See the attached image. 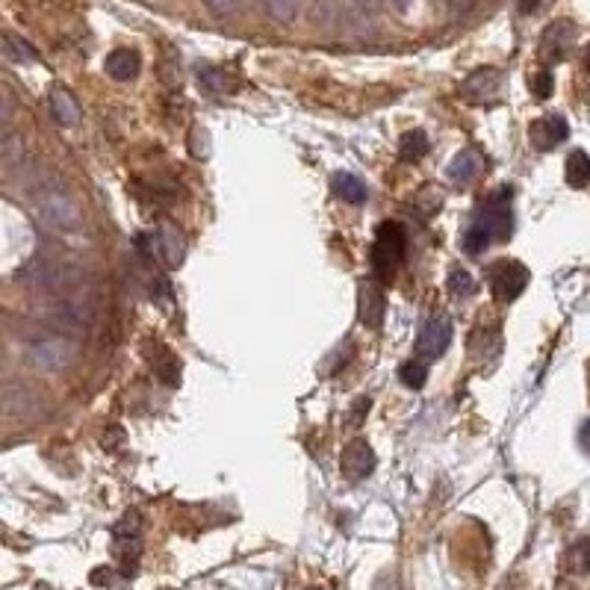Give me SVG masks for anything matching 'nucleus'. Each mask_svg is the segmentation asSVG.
Here are the masks:
<instances>
[{
  "label": "nucleus",
  "instance_id": "1",
  "mask_svg": "<svg viewBox=\"0 0 590 590\" xmlns=\"http://www.w3.org/2000/svg\"><path fill=\"white\" fill-rule=\"evenodd\" d=\"M404 245H408V236H404V227L399 222H381L378 225L375 245H372V272L381 284H390V280L395 278V272L402 269Z\"/></svg>",
  "mask_w": 590,
  "mask_h": 590
},
{
  "label": "nucleus",
  "instance_id": "2",
  "mask_svg": "<svg viewBox=\"0 0 590 590\" xmlns=\"http://www.w3.org/2000/svg\"><path fill=\"white\" fill-rule=\"evenodd\" d=\"M136 249L142 257L157 260L165 269H178L183 257H187V240L174 225H160L151 234H139Z\"/></svg>",
  "mask_w": 590,
  "mask_h": 590
},
{
  "label": "nucleus",
  "instance_id": "3",
  "mask_svg": "<svg viewBox=\"0 0 590 590\" xmlns=\"http://www.w3.org/2000/svg\"><path fill=\"white\" fill-rule=\"evenodd\" d=\"M472 227L490 236V242H505L514 234V210H510V189H499L479 204L472 216Z\"/></svg>",
  "mask_w": 590,
  "mask_h": 590
},
{
  "label": "nucleus",
  "instance_id": "4",
  "mask_svg": "<svg viewBox=\"0 0 590 590\" xmlns=\"http://www.w3.org/2000/svg\"><path fill=\"white\" fill-rule=\"evenodd\" d=\"M487 284H490L493 298H499V302H514V298H519V293L528 287L525 263L496 260L493 266H487Z\"/></svg>",
  "mask_w": 590,
  "mask_h": 590
},
{
  "label": "nucleus",
  "instance_id": "5",
  "mask_svg": "<svg viewBox=\"0 0 590 590\" xmlns=\"http://www.w3.org/2000/svg\"><path fill=\"white\" fill-rule=\"evenodd\" d=\"M27 357L42 372H63L65 366L74 364L77 349L72 340H39L30 346Z\"/></svg>",
  "mask_w": 590,
  "mask_h": 590
},
{
  "label": "nucleus",
  "instance_id": "6",
  "mask_svg": "<svg viewBox=\"0 0 590 590\" xmlns=\"http://www.w3.org/2000/svg\"><path fill=\"white\" fill-rule=\"evenodd\" d=\"M461 92L470 103H493L505 92V74L499 68H479L464 80Z\"/></svg>",
  "mask_w": 590,
  "mask_h": 590
},
{
  "label": "nucleus",
  "instance_id": "7",
  "mask_svg": "<svg viewBox=\"0 0 590 590\" xmlns=\"http://www.w3.org/2000/svg\"><path fill=\"white\" fill-rule=\"evenodd\" d=\"M142 357H145V364L154 369V375L160 378L165 387H178L180 384V357L174 355L172 349H165L163 342L145 340L142 342Z\"/></svg>",
  "mask_w": 590,
  "mask_h": 590
},
{
  "label": "nucleus",
  "instance_id": "8",
  "mask_svg": "<svg viewBox=\"0 0 590 590\" xmlns=\"http://www.w3.org/2000/svg\"><path fill=\"white\" fill-rule=\"evenodd\" d=\"M448 342H452V319H446V316H434V319H428L425 328H422L417 351H419L422 360H437V357H443Z\"/></svg>",
  "mask_w": 590,
  "mask_h": 590
},
{
  "label": "nucleus",
  "instance_id": "9",
  "mask_svg": "<svg viewBox=\"0 0 590 590\" xmlns=\"http://www.w3.org/2000/svg\"><path fill=\"white\" fill-rule=\"evenodd\" d=\"M572 42H576V24L570 21H555L549 27L543 30V39H540V57L546 63H563L572 48Z\"/></svg>",
  "mask_w": 590,
  "mask_h": 590
},
{
  "label": "nucleus",
  "instance_id": "10",
  "mask_svg": "<svg viewBox=\"0 0 590 590\" xmlns=\"http://www.w3.org/2000/svg\"><path fill=\"white\" fill-rule=\"evenodd\" d=\"M39 218L48 227H54V231H74L77 222H80L74 201L68 195H59V192H54V195H48L45 201H42V204H39Z\"/></svg>",
  "mask_w": 590,
  "mask_h": 590
},
{
  "label": "nucleus",
  "instance_id": "11",
  "mask_svg": "<svg viewBox=\"0 0 590 590\" xmlns=\"http://www.w3.org/2000/svg\"><path fill=\"white\" fill-rule=\"evenodd\" d=\"M340 464H342V475H346L349 481H364L375 472L378 457H375L372 446H369L366 440H355V443L346 446Z\"/></svg>",
  "mask_w": 590,
  "mask_h": 590
},
{
  "label": "nucleus",
  "instance_id": "12",
  "mask_svg": "<svg viewBox=\"0 0 590 590\" xmlns=\"http://www.w3.org/2000/svg\"><path fill=\"white\" fill-rule=\"evenodd\" d=\"M528 136H532V145L537 151H552V148H558L563 139L570 136V125L567 119L561 116H546V119H537L532 127H528Z\"/></svg>",
  "mask_w": 590,
  "mask_h": 590
},
{
  "label": "nucleus",
  "instance_id": "13",
  "mask_svg": "<svg viewBox=\"0 0 590 590\" xmlns=\"http://www.w3.org/2000/svg\"><path fill=\"white\" fill-rule=\"evenodd\" d=\"M357 313H360V322H364L366 328H378V325H381V319H384V293L378 289V284H369V280L360 284Z\"/></svg>",
  "mask_w": 590,
  "mask_h": 590
},
{
  "label": "nucleus",
  "instance_id": "14",
  "mask_svg": "<svg viewBox=\"0 0 590 590\" xmlns=\"http://www.w3.org/2000/svg\"><path fill=\"white\" fill-rule=\"evenodd\" d=\"M50 116L63 127L80 125V103H77V98L65 86H54V92H50Z\"/></svg>",
  "mask_w": 590,
  "mask_h": 590
},
{
  "label": "nucleus",
  "instance_id": "15",
  "mask_svg": "<svg viewBox=\"0 0 590 590\" xmlns=\"http://www.w3.org/2000/svg\"><path fill=\"white\" fill-rule=\"evenodd\" d=\"M484 169V160L479 151H472V148H466V151H461L455 157L452 163H448V180L455 183V187H466L470 180H475Z\"/></svg>",
  "mask_w": 590,
  "mask_h": 590
},
{
  "label": "nucleus",
  "instance_id": "16",
  "mask_svg": "<svg viewBox=\"0 0 590 590\" xmlns=\"http://www.w3.org/2000/svg\"><path fill=\"white\" fill-rule=\"evenodd\" d=\"M331 189L333 195L342 198L346 204H364V201L369 198V189L366 183L357 178V174H349V172H337L331 178Z\"/></svg>",
  "mask_w": 590,
  "mask_h": 590
},
{
  "label": "nucleus",
  "instance_id": "17",
  "mask_svg": "<svg viewBox=\"0 0 590 590\" xmlns=\"http://www.w3.org/2000/svg\"><path fill=\"white\" fill-rule=\"evenodd\" d=\"M107 74L112 77V80H134V77L139 74V54L130 48H119L112 50V54L107 57Z\"/></svg>",
  "mask_w": 590,
  "mask_h": 590
},
{
  "label": "nucleus",
  "instance_id": "18",
  "mask_svg": "<svg viewBox=\"0 0 590 590\" xmlns=\"http://www.w3.org/2000/svg\"><path fill=\"white\" fill-rule=\"evenodd\" d=\"M563 178L572 189L590 187V157L585 151H572L567 157V165H563Z\"/></svg>",
  "mask_w": 590,
  "mask_h": 590
},
{
  "label": "nucleus",
  "instance_id": "19",
  "mask_svg": "<svg viewBox=\"0 0 590 590\" xmlns=\"http://www.w3.org/2000/svg\"><path fill=\"white\" fill-rule=\"evenodd\" d=\"M198 80L207 92H234L236 89V77L227 72V68H218V65H201Z\"/></svg>",
  "mask_w": 590,
  "mask_h": 590
},
{
  "label": "nucleus",
  "instance_id": "20",
  "mask_svg": "<svg viewBox=\"0 0 590 590\" xmlns=\"http://www.w3.org/2000/svg\"><path fill=\"white\" fill-rule=\"evenodd\" d=\"M4 57L10 59V63H36L39 59L36 48L27 45V42L19 39V36H12V33H6L4 36Z\"/></svg>",
  "mask_w": 590,
  "mask_h": 590
},
{
  "label": "nucleus",
  "instance_id": "21",
  "mask_svg": "<svg viewBox=\"0 0 590 590\" xmlns=\"http://www.w3.org/2000/svg\"><path fill=\"white\" fill-rule=\"evenodd\" d=\"M428 148H431L428 136L422 134V130H410V134L402 136V160L417 163L428 154Z\"/></svg>",
  "mask_w": 590,
  "mask_h": 590
},
{
  "label": "nucleus",
  "instance_id": "22",
  "mask_svg": "<svg viewBox=\"0 0 590 590\" xmlns=\"http://www.w3.org/2000/svg\"><path fill=\"white\" fill-rule=\"evenodd\" d=\"M446 287H448V293L457 295V298H466V295H472L475 289H479V284H475V278H472L466 269H452V272H448Z\"/></svg>",
  "mask_w": 590,
  "mask_h": 590
},
{
  "label": "nucleus",
  "instance_id": "23",
  "mask_svg": "<svg viewBox=\"0 0 590 590\" xmlns=\"http://www.w3.org/2000/svg\"><path fill=\"white\" fill-rule=\"evenodd\" d=\"M399 378L404 387H410V390H419V387H425V378H428V369L422 360H408V364L399 366Z\"/></svg>",
  "mask_w": 590,
  "mask_h": 590
},
{
  "label": "nucleus",
  "instance_id": "24",
  "mask_svg": "<svg viewBox=\"0 0 590 590\" xmlns=\"http://www.w3.org/2000/svg\"><path fill=\"white\" fill-rule=\"evenodd\" d=\"M461 245H464V254H470V257H479V254H484L490 249V236L487 234H481L479 227H466V234H464V240H461Z\"/></svg>",
  "mask_w": 590,
  "mask_h": 590
},
{
  "label": "nucleus",
  "instance_id": "25",
  "mask_svg": "<svg viewBox=\"0 0 590 590\" xmlns=\"http://www.w3.org/2000/svg\"><path fill=\"white\" fill-rule=\"evenodd\" d=\"M567 558H570V567L576 572H590V534L581 537L579 543H572Z\"/></svg>",
  "mask_w": 590,
  "mask_h": 590
},
{
  "label": "nucleus",
  "instance_id": "26",
  "mask_svg": "<svg viewBox=\"0 0 590 590\" xmlns=\"http://www.w3.org/2000/svg\"><path fill=\"white\" fill-rule=\"evenodd\" d=\"M552 92H555V77H552V72H537V74L532 77V95H534V98L546 101V98H552Z\"/></svg>",
  "mask_w": 590,
  "mask_h": 590
},
{
  "label": "nucleus",
  "instance_id": "27",
  "mask_svg": "<svg viewBox=\"0 0 590 590\" xmlns=\"http://www.w3.org/2000/svg\"><path fill=\"white\" fill-rule=\"evenodd\" d=\"M266 4H269V12L275 15L278 21H293L302 0H266Z\"/></svg>",
  "mask_w": 590,
  "mask_h": 590
},
{
  "label": "nucleus",
  "instance_id": "28",
  "mask_svg": "<svg viewBox=\"0 0 590 590\" xmlns=\"http://www.w3.org/2000/svg\"><path fill=\"white\" fill-rule=\"evenodd\" d=\"M151 295H154V302L160 304V307H172V304H174V289H172V284H169V278L157 280L154 289H151Z\"/></svg>",
  "mask_w": 590,
  "mask_h": 590
},
{
  "label": "nucleus",
  "instance_id": "29",
  "mask_svg": "<svg viewBox=\"0 0 590 590\" xmlns=\"http://www.w3.org/2000/svg\"><path fill=\"white\" fill-rule=\"evenodd\" d=\"M351 357V346H349V340L342 342L340 346V355H333V357H328V364L322 366V372H340L342 366H346V360Z\"/></svg>",
  "mask_w": 590,
  "mask_h": 590
},
{
  "label": "nucleus",
  "instance_id": "30",
  "mask_svg": "<svg viewBox=\"0 0 590 590\" xmlns=\"http://www.w3.org/2000/svg\"><path fill=\"white\" fill-rule=\"evenodd\" d=\"M579 446H581V452L590 455V419L581 422V428H579Z\"/></svg>",
  "mask_w": 590,
  "mask_h": 590
},
{
  "label": "nucleus",
  "instance_id": "31",
  "mask_svg": "<svg viewBox=\"0 0 590 590\" xmlns=\"http://www.w3.org/2000/svg\"><path fill=\"white\" fill-rule=\"evenodd\" d=\"M369 410V399H360L357 402V410H351V419H349V425H360L364 422V413Z\"/></svg>",
  "mask_w": 590,
  "mask_h": 590
},
{
  "label": "nucleus",
  "instance_id": "32",
  "mask_svg": "<svg viewBox=\"0 0 590 590\" xmlns=\"http://www.w3.org/2000/svg\"><path fill=\"white\" fill-rule=\"evenodd\" d=\"M204 4L210 6V10H216V12H231L236 0H204Z\"/></svg>",
  "mask_w": 590,
  "mask_h": 590
},
{
  "label": "nucleus",
  "instance_id": "33",
  "mask_svg": "<svg viewBox=\"0 0 590 590\" xmlns=\"http://www.w3.org/2000/svg\"><path fill=\"white\" fill-rule=\"evenodd\" d=\"M537 6H540V0H517V10L523 15H532Z\"/></svg>",
  "mask_w": 590,
  "mask_h": 590
},
{
  "label": "nucleus",
  "instance_id": "34",
  "mask_svg": "<svg viewBox=\"0 0 590 590\" xmlns=\"http://www.w3.org/2000/svg\"><path fill=\"white\" fill-rule=\"evenodd\" d=\"M357 6H364V10H378V0H355Z\"/></svg>",
  "mask_w": 590,
  "mask_h": 590
},
{
  "label": "nucleus",
  "instance_id": "35",
  "mask_svg": "<svg viewBox=\"0 0 590 590\" xmlns=\"http://www.w3.org/2000/svg\"><path fill=\"white\" fill-rule=\"evenodd\" d=\"M393 4H395V10H408L410 0H393Z\"/></svg>",
  "mask_w": 590,
  "mask_h": 590
},
{
  "label": "nucleus",
  "instance_id": "36",
  "mask_svg": "<svg viewBox=\"0 0 590 590\" xmlns=\"http://www.w3.org/2000/svg\"><path fill=\"white\" fill-rule=\"evenodd\" d=\"M585 68L590 72V45H587V50H585Z\"/></svg>",
  "mask_w": 590,
  "mask_h": 590
}]
</instances>
